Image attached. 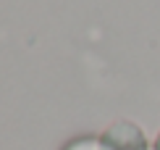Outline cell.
<instances>
[{
  "label": "cell",
  "instance_id": "cell-2",
  "mask_svg": "<svg viewBox=\"0 0 160 150\" xmlns=\"http://www.w3.org/2000/svg\"><path fill=\"white\" fill-rule=\"evenodd\" d=\"M63 150H108V147H105L102 137L100 140L97 137H79V140H71Z\"/></svg>",
  "mask_w": 160,
  "mask_h": 150
},
{
  "label": "cell",
  "instance_id": "cell-3",
  "mask_svg": "<svg viewBox=\"0 0 160 150\" xmlns=\"http://www.w3.org/2000/svg\"><path fill=\"white\" fill-rule=\"evenodd\" d=\"M155 150H160V134H158V142H155Z\"/></svg>",
  "mask_w": 160,
  "mask_h": 150
},
{
  "label": "cell",
  "instance_id": "cell-1",
  "mask_svg": "<svg viewBox=\"0 0 160 150\" xmlns=\"http://www.w3.org/2000/svg\"><path fill=\"white\" fill-rule=\"evenodd\" d=\"M102 142H105L108 150H150L144 134L139 132L134 124H129V121H121V124L110 126L108 132H105Z\"/></svg>",
  "mask_w": 160,
  "mask_h": 150
}]
</instances>
